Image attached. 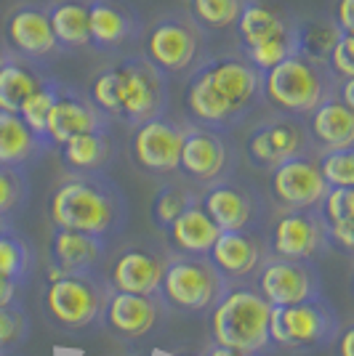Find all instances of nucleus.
I'll list each match as a JSON object with an SVG mask.
<instances>
[{
	"label": "nucleus",
	"mask_w": 354,
	"mask_h": 356,
	"mask_svg": "<svg viewBox=\"0 0 354 356\" xmlns=\"http://www.w3.org/2000/svg\"><path fill=\"white\" fill-rule=\"evenodd\" d=\"M30 335V316L22 303L0 309V354H14Z\"/></svg>",
	"instance_id": "39"
},
{
	"label": "nucleus",
	"mask_w": 354,
	"mask_h": 356,
	"mask_svg": "<svg viewBox=\"0 0 354 356\" xmlns=\"http://www.w3.org/2000/svg\"><path fill=\"white\" fill-rule=\"evenodd\" d=\"M109 125H112V120L93 106V102L86 96V90L70 86V83H61L56 102H54L48 120H45L43 141L48 152H54L72 136L96 131V128H109Z\"/></svg>",
	"instance_id": "22"
},
{
	"label": "nucleus",
	"mask_w": 354,
	"mask_h": 356,
	"mask_svg": "<svg viewBox=\"0 0 354 356\" xmlns=\"http://www.w3.org/2000/svg\"><path fill=\"white\" fill-rule=\"evenodd\" d=\"M328 70L333 72L336 80H346V77H354V32H344L336 45L330 48L328 54Z\"/></svg>",
	"instance_id": "40"
},
{
	"label": "nucleus",
	"mask_w": 354,
	"mask_h": 356,
	"mask_svg": "<svg viewBox=\"0 0 354 356\" xmlns=\"http://www.w3.org/2000/svg\"><path fill=\"white\" fill-rule=\"evenodd\" d=\"M144 22L125 0H88L91 48L99 54H123L139 43Z\"/></svg>",
	"instance_id": "23"
},
{
	"label": "nucleus",
	"mask_w": 354,
	"mask_h": 356,
	"mask_svg": "<svg viewBox=\"0 0 354 356\" xmlns=\"http://www.w3.org/2000/svg\"><path fill=\"white\" fill-rule=\"evenodd\" d=\"M243 3L245 0H190L187 14L206 32H222L235 27Z\"/></svg>",
	"instance_id": "37"
},
{
	"label": "nucleus",
	"mask_w": 354,
	"mask_h": 356,
	"mask_svg": "<svg viewBox=\"0 0 354 356\" xmlns=\"http://www.w3.org/2000/svg\"><path fill=\"white\" fill-rule=\"evenodd\" d=\"M266 258H269V242L264 226L222 232L208 250V261L216 266L226 284L251 282Z\"/></svg>",
	"instance_id": "20"
},
{
	"label": "nucleus",
	"mask_w": 354,
	"mask_h": 356,
	"mask_svg": "<svg viewBox=\"0 0 354 356\" xmlns=\"http://www.w3.org/2000/svg\"><path fill=\"white\" fill-rule=\"evenodd\" d=\"M139 45L168 80L187 77L208 56V32L187 11H165L144 24Z\"/></svg>",
	"instance_id": "8"
},
{
	"label": "nucleus",
	"mask_w": 354,
	"mask_h": 356,
	"mask_svg": "<svg viewBox=\"0 0 354 356\" xmlns=\"http://www.w3.org/2000/svg\"><path fill=\"white\" fill-rule=\"evenodd\" d=\"M64 173H104L118 157V138L109 128L86 131L54 149Z\"/></svg>",
	"instance_id": "25"
},
{
	"label": "nucleus",
	"mask_w": 354,
	"mask_h": 356,
	"mask_svg": "<svg viewBox=\"0 0 354 356\" xmlns=\"http://www.w3.org/2000/svg\"><path fill=\"white\" fill-rule=\"evenodd\" d=\"M325 226L328 248L352 255L354 252V186H330L317 205Z\"/></svg>",
	"instance_id": "28"
},
{
	"label": "nucleus",
	"mask_w": 354,
	"mask_h": 356,
	"mask_svg": "<svg viewBox=\"0 0 354 356\" xmlns=\"http://www.w3.org/2000/svg\"><path fill=\"white\" fill-rule=\"evenodd\" d=\"M107 296L104 271L48 274L40 293V312L45 322L64 335H88L102 327Z\"/></svg>",
	"instance_id": "5"
},
{
	"label": "nucleus",
	"mask_w": 354,
	"mask_h": 356,
	"mask_svg": "<svg viewBox=\"0 0 354 356\" xmlns=\"http://www.w3.org/2000/svg\"><path fill=\"white\" fill-rule=\"evenodd\" d=\"M237 170V147L229 131L187 122L184 144L178 154V176L197 189L210 186Z\"/></svg>",
	"instance_id": "12"
},
{
	"label": "nucleus",
	"mask_w": 354,
	"mask_h": 356,
	"mask_svg": "<svg viewBox=\"0 0 354 356\" xmlns=\"http://www.w3.org/2000/svg\"><path fill=\"white\" fill-rule=\"evenodd\" d=\"M165 250L168 252H181V255H208L210 245L222 234V229L213 223V218L206 213V208L192 202L190 208L178 216L165 232Z\"/></svg>",
	"instance_id": "27"
},
{
	"label": "nucleus",
	"mask_w": 354,
	"mask_h": 356,
	"mask_svg": "<svg viewBox=\"0 0 354 356\" xmlns=\"http://www.w3.org/2000/svg\"><path fill=\"white\" fill-rule=\"evenodd\" d=\"M339 330V312L325 293L293 306H272L269 338L275 351H288L295 356L317 354L333 343Z\"/></svg>",
	"instance_id": "9"
},
{
	"label": "nucleus",
	"mask_w": 354,
	"mask_h": 356,
	"mask_svg": "<svg viewBox=\"0 0 354 356\" xmlns=\"http://www.w3.org/2000/svg\"><path fill=\"white\" fill-rule=\"evenodd\" d=\"M22 293H24V284H19L0 274V309H3V306L22 303Z\"/></svg>",
	"instance_id": "42"
},
{
	"label": "nucleus",
	"mask_w": 354,
	"mask_h": 356,
	"mask_svg": "<svg viewBox=\"0 0 354 356\" xmlns=\"http://www.w3.org/2000/svg\"><path fill=\"white\" fill-rule=\"evenodd\" d=\"M6 226H8V221H6V218H0V232H3Z\"/></svg>",
	"instance_id": "46"
},
{
	"label": "nucleus",
	"mask_w": 354,
	"mask_h": 356,
	"mask_svg": "<svg viewBox=\"0 0 354 356\" xmlns=\"http://www.w3.org/2000/svg\"><path fill=\"white\" fill-rule=\"evenodd\" d=\"M59 86H61V80H56L54 74H45L43 83L32 90L30 96L24 99V104L19 106V112H16V115H19V118L24 120V122L32 128V134L40 136V141H43L45 120H48V112H51V106H54V102H56ZM43 144H45V141H43ZM45 149H48V147H45Z\"/></svg>",
	"instance_id": "36"
},
{
	"label": "nucleus",
	"mask_w": 354,
	"mask_h": 356,
	"mask_svg": "<svg viewBox=\"0 0 354 356\" xmlns=\"http://www.w3.org/2000/svg\"><path fill=\"white\" fill-rule=\"evenodd\" d=\"M325 192L328 184L320 176L314 152L291 157L269 170V200L275 210L317 208Z\"/></svg>",
	"instance_id": "19"
},
{
	"label": "nucleus",
	"mask_w": 354,
	"mask_h": 356,
	"mask_svg": "<svg viewBox=\"0 0 354 356\" xmlns=\"http://www.w3.org/2000/svg\"><path fill=\"white\" fill-rule=\"evenodd\" d=\"M206 316L210 343L261 356L275 354L269 338L272 306L259 296V290L251 282L226 284L224 296Z\"/></svg>",
	"instance_id": "4"
},
{
	"label": "nucleus",
	"mask_w": 354,
	"mask_h": 356,
	"mask_svg": "<svg viewBox=\"0 0 354 356\" xmlns=\"http://www.w3.org/2000/svg\"><path fill=\"white\" fill-rule=\"evenodd\" d=\"M330 19L341 32H354V0H336Z\"/></svg>",
	"instance_id": "41"
},
{
	"label": "nucleus",
	"mask_w": 354,
	"mask_h": 356,
	"mask_svg": "<svg viewBox=\"0 0 354 356\" xmlns=\"http://www.w3.org/2000/svg\"><path fill=\"white\" fill-rule=\"evenodd\" d=\"M264 104V72L240 51L208 54L184 77L181 106L192 125L235 131Z\"/></svg>",
	"instance_id": "1"
},
{
	"label": "nucleus",
	"mask_w": 354,
	"mask_h": 356,
	"mask_svg": "<svg viewBox=\"0 0 354 356\" xmlns=\"http://www.w3.org/2000/svg\"><path fill=\"white\" fill-rule=\"evenodd\" d=\"M51 226L86 232L107 242L118 239L128 226L125 192L109 173H64L45 200Z\"/></svg>",
	"instance_id": "3"
},
{
	"label": "nucleus",
	"mask_w": 354,
	"mask_h": 356,
	"mask_svg": "<svg viewBox=\"0 0 354 356\" xmlns=\"http://www.w3.org/2000/svg\"><path fill=\"white\" fill-rule=\"evenodd\" d=\"M0 274L24 287L35 274V248L11 223L0 232Z\"/></svg>",
	"instance_id": "33"
},
{
	"label": "nucleus",
	"mask_w": 354,
	"mask_h": 356,
	"mask_svg": "<svg viewBox=\"0 0 354 356\" xmlns=\"http://www.w3.org/2000/svg\"><path fill=\"white\" fill-rule=\"evenodd\" d=\"M269 255L293 258V261H320L328 248L325 226L317 208L277 210L275 221L264 226Z\"/></svg>",
	"instance_id": "18"
},
{
	"label": "nucleus",
	"mask_w": 354,
	"mask_h": 356,
	"mask_svg": "<svg viewBox=\"0 0 354 356\" xmlns=\"http://www.w3.org/2000/svg\"><path fill=\"white\" fill-rule=\"evenodd\" d=\"M3 45L8 48V54L32 61V64H40V67L61 56L56 35L48 22L45 3L27 0V3L14 6L3 22Z\"/></svg>",
	"instance_id": "16"
},
{
	"label": "nucleus",
	"mask_w": 354,
	"mask_h": 356,
	"mask_svg": "<svg viewBox=\"0 0 354 356\" xmlns=\"http://www.w3.org/2000/svg\"><path fill=\"white\" fill-rule=\"evenodd\" d=\"M165 261V245H157L152 239H131L109 261H104V282L112 293L157 296Z\"/></svg>",
	"instance_id": "14"
},
{
	"label": "nucleus",
	"mask_w": 354,
	"mask_h": 356,
	"mask_svg": "<svg viewBox=\"0 0 354 356\" xmlns=\"http://www.w3.org/2000/svg\"><path fill=\"white\" fill-rule=\"evenodd\" d=\"M93 106L112 122L139 125L157 115H168L171 86L168 77L141 54H123L91 74L86 86Z\"/></svg>",
	"instance_id": "2"
},
{
	"label": "nucleus",
	"mask_w": 354,
	"mask_h": 356,
	"mask_svg": "<svg viewBox=\"0 0 354 356\" xmlns=\"http://www.w3.org/2000/svg\"><path fill=\"white\" fill-rule=\"evenodd\" d=\"M30 202V176L24 168L0 165V218L11 221L22 216Z\"/></svg>",
	"instance_id": "35"
},
{
	"label": "nucleus",
	"mask_w": 354,
	"mask_h": 356,
	"mask_svg": "<svg viewBox=\"0 0 354 356\" xmlns=\"http://www.w3.org/2000/svg\"><path fill=\"white\" fill-rule=\"evenodd\" d=\"M226 280L208 261V255L168 252L160 280V300L168 312L181 316H206L224 296Z\"/></svg>",
	"instance_id": "10"
},
{
	"label": "nucleus",
	"mask_w": 354,
	"mask_h": 356,
	"mask_svg": "<svg viewBox=\"0 0 354 356\" xmlns=\"http://www.w3.org/2000/svg\"><path fill=\"white\" fill-rule=\"evenodd\" d=\"M320 176L330 186H354V147L314 152Z\"/></svg>",
	"instance_id": "38"
},
{
	"label": "nucleus",
	"mask_w": 354,
	"mask_h": 356,
	"mask_svg": "<svg viewBox=\"0 0 354 356\" xmlns=\"http://www.w3.org/2000/svg\"><path fill=\"white\" fill-rule=\"evenodd\" d=\"M197 197H200V189L194 184H190V181H184V178L162 181V186L155 192L152 205H149V221H152V226L157 232H165L192 202H197Z\"/></svg>",
	"instance_id": "32"
},
{
	"label": "nucleus",
	"mask_w": 354,
	"mask_h": 356,
	"mask_svg": "<svg viewBox=\"0 0 354 356\" xmlns=\"http://www.w3.org/2000/svg\"><path fill=\"white\" fill-rule=\"evenodd\" d=\"M45 67L32 64L8 54V59L0 64V109L3 112H19L24 99L43 83Z\"/></svg>",
	"instance_id": "31"
},
{
	"label": "nucleus",
	"mask_w": 354,
	"mask_h": 356,
	"mask_svg": "<svg viewBox=\"0 0 354 356\" xmlns=\"http://www.w3.org/2000/svg\"><path fill=\"white\" fill-rule=\"evenodd\" d=\"M304 122L314 152L354 147V109L344 104L336 93L314 106Z\"/></svg>",
	"instance_id": "26"
},
{
	"label": "nucleus",
	"mask_w": 354,
	"mask_h": 356,
	"mask_svg": "<svg viewBox=\"0 0 354 356\" xmlns=\"http://www.w3.org/2000/svg\"><path fill=\"white\" fill-rule=\"evenodd\" d=\"M165 303L160 296H139V293H112L107 296L102 314V327L115 341H141L152 335L165 319Z\"/></svg>",
	"instance_id": "21"
},
{
	"label": "nucleus",
	"mask_w": 354,
	"mask_h": 356,
	"mask_svg": "<svg viewBox=\"0 0 354 356\" xmlns=\"http://www.w3.org/2000/svg\"><path fill=\"white\" fill-rule=\"evenodd\" d=\"M109 242L86 232L64 226H51L48 237V274H75V271H104Z\"/></svg>",
	"instance_id": "24"
},
{
	"label": "nucleus",
	"mask_w": 354,
	"mask_h": 356,
	"mask_svg": "<svg viewBox=\"0 0 354 356\" xmlns=\"http://www.w3.org/2000/svg\"><path fill=\"white\" fill-rule=\"evenodd\" d=\"M206 356H261V354H251V351H240V348H229V346H216V343H210V348L206 351Z\"/></svg>",
	"instance_id": "44"
},
{
	"label": "nucleus",
	"mask_w": 354,
	"mask_h": 356,
	"mask_svg": "<svg viewBox=\"0 0 354 356\" xmlns=\"http://www.w3.org/2000/svg\"><path fill=\"white\" fill-rule=\"evenodd\" d=\"M6 59H8V48H6V45L0 43V64H3Z\"/></svg>",
	"instance_id": "45"
},
{
	"label": "nucleus",
	"mask_w": 354,
	"mask_h": 356,
	"mask_svg": "<svg viewBox=\"0 0 354 356\" xmlns=\"http://www.w3.org/2000/svg\"><path fill=\"white\" fill-rule=\"evenodd\" d=\"M184 131H187V122L171 115H157L139 125H131V136H128L131 165L139 173L157 181L176 178Z\"/></svg>",
	"instance_id": "11"
},
{
	"label": "nucleus",
	"mask_w": 354,
	"mask_h": 356,
	"mask_svg": "<svg viewBox=\"0 0 354 356\" xmlns=\"http://www.w3.org/2000/svg\"><path fill=\"white\" fill-rule=\"evenodd\" d=\"M344 32L333 24V19H298V51L307 54L311 59L325 61L330 48L336 45Z\"/></svg>",
	"instance_id": "34"
},
{
	"label": "nucleus",
	"mask_w": 354,
	"mask_h": 356,
	"mask_svg": "<svg viewBox=\"0 0 354 356\" xmlns=\"http://www.w3.org/2000/svg\"><path fill=\"white\" fill-rule=\"evenodd\" d=\"M243 152H245V160L251 168L269 173L275 165L314 152V147L307 134L304 118H291V115L275 112L248 128V134L243 138Z\"/></svg>",
	"instance_id": "13"
},
{
	"label": "nucleus",
	"mask_w": 354,
	"mask_h": 356,
	"mask_svg": "<svg viewBox=\"0 0 354 356\" xmlns=\"http://www.w3.org/2000/svg\"><path fill=\"white\" fill-rule=\"evenodd\" d=\"M339 88L328 64L295 51L264 72V104L280 115L307 118L317 104Z\"/></svg>",
	"instance_id": "7"
},
{
	"label": "nucleus",
	"mask_w": 354,
	"mask_h": 356,
	"mask_svg": "<svg viewBox=\"0 0 354 356\" xmlns=\"http://www.w3.org/2000/svg\"><path fill=\"white\" fill-rule=\"evenodd\" d=\"M200 205L222 232L264 226L266 218L264 192L256 184L237 176H226L210 186H203Z\"/></svg>",
	"instance_id": "15"
},
{
	"label": "nucleus",
	"mask_w": 354,
	"mask_h": 356,
	"mask_svg": "<svg viewBox=\"0 0 354 356\" xmlns=\"http://www.w3.org/2000/svg\"><path fill=\"white\" fill-rule=\"evenodd\" d=\"M45 8L61 54L91 48L88 0H51L45 3Z\"/></svg>",
	"instance_id": "30"
},
{
	"label": "nucleus",
	"mask_w": 354,
	"mask_h": 356,
	"mask_svg": "<svg viewBox=\"0 0 354 356\" xmlns=\"http://www.w3.org/2000/svg\"><path fill=\"white\" fill-rule=\"evenodd\" d=\"M0 356H8V354H0Z\"/></svg>",
	"instance_id": "47"
},
{
	"label": "nucleus",
	"mask_w": 354,
	"mask_h": 356,
	"mask_svg": "<svg viewBox=\"0 0 354 356\" xmlns=\"http://www.w3.org/2000/svg\"><path fill=\"white\" fill-rule=\"evenodd\" d=\"M251 284L269 306H293L301 300L323 296V274L317 261H293L269 255L256 271Z\"/></svg>",
	"instance_id": "17"
},
{
	"label": "nucleus",
	"mask_w": 354,
	"mask_h": 356,
	"mask_svg": "<svg viewBox=\"0 0 354 356\" xmlns=\"http://www.w3.org/2000/svg\"><path fill=\"white\" fill-rule=\"evenodd\" d=\"M352 343H354V325L341 327L339 335L333 338V348H336V356H352Z\"/></svg>",
	"instance_id": "43"
},
{
	"label": "nucleus",
	"mask_w": 354,
	"mask_h": 356,
	"mask_svg": "<svg viewBox=\"0 0 354 356\" xmlns=\"http://www.w3.org/2000/svg\"><path fill=\"white\" fill-rule=\"evenodd\" d=\"M45 152V144L40 136L32 134V128L19 118L16 112L0 109V165L8 168H30Z\"/></svg>",
	"instance_id": "29"
},
{
	"label": "nucleus",
	"mask_w": 354,
	"mask_h": 356,
	"mask_svg": "<svg viewBox=\"0 0 354 356\" xmlns=\"http://www.w3.org/2000/svg\"><path fill=\"white\" fill-rule=\"evenodd\" d=\"M240 54L259 72L298 51V19L275 0H245L235 27Z\"/></svg>",
	"instance_id": "6"
}]
</instances>
